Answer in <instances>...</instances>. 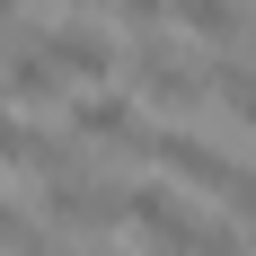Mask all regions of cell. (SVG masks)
<instances>
[{
  "label": "cell",
  "mask_w": 256,
  "mask_h": 256,
  "mask_svg": "<svg viewBox=\"0 0 256 256\" xmlns=\"http://www.w3.org/2000/svg\"><path fill=\"white\" fill-rule=\"evenodd\" d=\"M124 221L150 238L159 256H256L230 212H194L186 194H168V186H132V212H124Z\"/></svg>",
  "instance_id": "cell-1"
},
{
  "label": "cell",
  "mask_w": 256,
  "mask_h": 256,
  "mask_svg": "<svg viewBox=\"0 0 256 256\" xmlns=\"http://www.w3.org/2000/svg\"><path fill=\"white\" fill-rule=\"evenodd\" d=\"M132 98L159 106V115H194V106L212 98V62L177 53L168 36H142V44H132Z\"/></svg>",
  "instance_id": "cell-2"
},
{
  "label": "cell",
  "mask_w": 256,
  "mask_h": 256,
  "mask_svg": "<svg viewBox=\"0 0 256 256\" xmlns=\"http://www.w3.org/2000/svg\"><path fill=\"white\" fill-rule=\"evenodd\" d=\"M132 212V186H106V177H88V168H71V177H53L44 186V230H71V238H98V230H115Z\"/></svg>",
  "instance_id": "cell-3"
},
{
  "label": "cell",
  "mask_w": 256,
  "mask_h": 256,
  "mask_svg": "<svg viewBox=\"0 0 256 256\" xmlns=\"http://www.w3.org/2000/svg\"><path fill=\"white\" fill-rule=\"evenodd\" d=\"M159 168V177H186L194 194H212V204H230V186H238V159L230 150H212L204 132H186V124H168V132H150V150H142Z\"/></svg>",
  "instance_id": "cell-4"
},
{
  "label": "cell",
  "mask_w": 256,
  "mask_h": 256,
  "mask_svg": "<svg viewBox=\"0 0 256 256\" xmlns=\"http://www.w3.org/2000/svg\"><path fill=\"white\" fill-rule=\"evenodd\" d=\"M62 132H71V142H98V150H124V159H142V150H150L142 98H124V88H88V98H71Z\"/></svg>",
  "instance_id": "cell-5"
},
{
  "label": "cell",
  "mask_w": 256,
  "mask_h": 256,
  "mask_svg": "<svg viewBox=\"0 0 256 256\" xmlns=\"http://www.w3.org/2000/svg\"><path fill=\"white\" fill-rule=\"evenodd\" d=\"M36 44H44V62H53L62 80H88V88L124 62V44H115L98 18H53V26H36Z\"/></svg>",
  "instance_id": "cell-6"
},
{
  "label": "cell",
  "mask_w": 256,
  "mask_h": 256,
  "mask_svg": "<svg viewBox=\"0 0 256 256\" xmlns=\"http://www.w3.org/2000/svg\"><path fill=\"white\" fill-rule=\"evenodd\" d=\"M62 88H71V80H62V71L44 62V44H36V26L0 44V98H62Z\"/></svg>",
  "instance_id": "cell-7"
},
{
  "label": "cell",
  "mask_w": 256,
  "mask_h": 256,
  "mask_svg": "<svg viewBox=\"0 0 256 256\" xmlns=\"http://www.w3.org/2000/svg\"><path fill=\"white\" fill-rule=\"evenodd\" d=\"M168 26H186L194 44H238L248 36V0H168Z\"/></svg>",
  "instance_id": "cell-8"
},
{
  "label": "cell",
  "mask_w": 256,
  "mask_h": 256,
  "mask_svg": "<svg viewBox=\"0 0 256 256\" xmlns=\"http://www.w3.org/2000/svg\"><path fill=\"white\" fill-rule=\"evenodd\" d=\"M212 106H221L238 132H256V71L248 62H212Z\"/></svg>",
  "instance_id": "cell-9"
},
{
  "label": "cell",
  "mask_w": 256,
  "mask_h": 256,
  "mask_svg": "<svg viewBox=\"0 0 256 256\" xmlns=\"http://www.w3.org/2000/svg\"><path fill=\"white\" fill-rule=\"evenodd\" d=\"M106 18L132 26V36H159V26H168V0H106Z\"/></svg>",
  "instance_id": "cell-10"
},
{
  "label": "cell",
  "mask_w": 256,
  "mask_h": 256,
  "mask_svg": "<svg viewBox=\"0 0 256 256\" xmlns=\"http://www.w3.org/2000/svg\"><path fill=\"white\" fill-rule=\"evenodd\" d=\"M9 36H26V0H0V44Z\"/></svg>",
  "instance_id": "cell-11"
},
{
  "label": "cell",
  "mask_w": 256,
  "mask_h": 256,
  "mask_svg": "<svg viewBox=\"0 0 256 256\" xmlns=\"http://www.w3.org/2000/svg\"><path fill=\"white\" fill-rule=\"evenodd\" d=\"M238 62L256 71V9H248V36H238Z\"/></svg>",
  "instance_id": "cell-12"
},
{
  "label": "cell",
  "mask_w": 256,
  "mask_h": 256,
  "mask_svg": "<svg viewBox=\"0 0 256 256\" xmlns=\"http://www.w3.org/2000/svg\"><path fill=\"white\" fill-rule=\"evenodd\" d=\"M62 9H71V18H80V9H106V0H62Z\"/></svg>",
  "instance_id": "cell-13"
},
{
  "label": "cell",
  "mask_w": 256,
  "mask_h": 256,
  "mask_svg": "<svg viewBox=\"0 0 256 256\" xmlns=\"http://www.w3.org/2000/svg\"><path fill=\"white\" fill-rule=\"evenodd\" d=\"M71 256H115V248H71Z\"/></svg>",
  "instance_id": "cell-14"
}]
</instances>
